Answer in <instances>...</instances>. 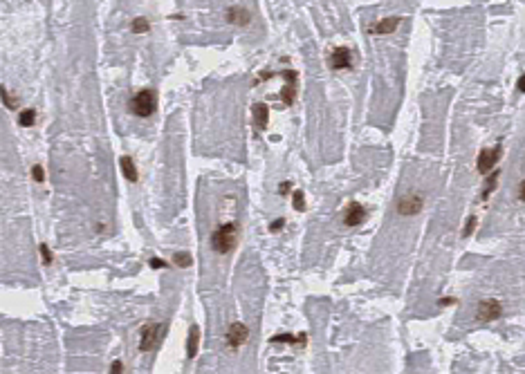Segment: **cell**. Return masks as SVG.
<instances>
[{
    "label": "cell",
    "mask_w": 525,
    "mask_h": 374,
    "mask_svg": "<svg viewBox=\"0 0 525 374\" xmlns=\"http://www.w3.org/2000/svg\"><path fill=\"white\" fill-rule=\"evenodd\" d=\"M238 244V224L236 222H227L220 224L216 231L211 233V247L218 253H231Z\"/></svg>",
    "instance_id": "6da1fadb"
},
{
    "label": "cell",
    "mask_w": 525,
    "mask_h": 374,
    "mask_svg": "<svg viewBox=\"0 0 525 374\" xmlns=\"http://www.w3.org/2000/svg\"><path fill=\"white\" fill-rule=\"evenodd\" d=\"M157 108V94L153 90H142L130 99V112L137 117H150Z\"/></svg>",
    "instance_id": "7a4b0ae2"
},
{
    "label": "cell",
    "mask_w": 525,
    "mask_h": 374,
    "mask_svg": "<svg viewBox=\"0 0 525 374\" xmlns=\"http://www.w3.org/2000/svg\"><path fill=\"white\" fill-rule=\"evenodd\" d=\"M503 316V305H500L496 298H487V301H480V305H478V311H476V318L480 323H492V321H499V318Z\"/></svg>",
    "instance_id": "3957f363"
},
{
    "label": "cell",
    "mask_w": 525,
    "mask_h": 374,
    "mask_svg": "<svg viewBox=\"0 0 525 374\" xmlns=\"http://www.w3.org/2000/svg\"><path fill=\"white\" fill-rule=\"evenodd\" d=\"M162 332H164V327H162V323H150V325H146L142 329V338H139V350L142 352H150V350L155 348L159 343V338H162Z\"/></svg>",
    "instance_id": "277c9868"
},
{
    "label": "cell",
    "mask_w": 525,
    "mask_h": 374,
    "mask_svg": "<svg viewBox=\"0 0 525 374\" xmlns=\"http://www.w3.org/2000/svg\"><path fill=\"white\" fill-rule=\"evenodd\" d=\"M500 153H503V148L496 146V148H485V150H480V155H478V162H476V168L480 175H489V170L499 164L500 159Z\"/></svg>",
    "instance_id": "5b68a950"
},
{
    "label": "cell",
    "mask_w": 525,
    "mask_h": 374,
    "mask_svg": "<svg viewBox=\"0 0 525 374\" xmlns=\"http://www.w3.org/2000/svg\"><path fill=\"white\" fill-rule=\"evenodd\" d=\"M281 76L287 81L283 92H281V99L285 106H292L294 99H297V72H294V70H285V72H281Z\"/></svg>",
    "instance_id": "8992f818"
},
{
    "label": "cell",
    "mask_w": 525,
    "mask_h": 374,
    "mask_svg": "<svg viewBox=\"0 0 525 374\" xmlns=\"http://www.w3.org/2000/svg\"><path fill=\"white\" fill-rule=\"evenodd\" d=\"M247 336H250V329H247L243 323H231V327L227 329V345L231 350H236L247 341Z\"/></svg>",
    "instance_id": "52a82bcc"
},
{
    "label": "cell",
    "mask_w": 525,
    "mask_h": 374,
    "mask_svg": "<svg viewBox=\"0 0 525 374\" xmlns=\"http://www.w3.org/2000/svg\"><path fill=\"white\" fill-rule=\"evenodd\" d=\"M364 220H366V209H364L359 202H350L346 213H344L346 227H359Z\"/></svg>",
    "instance_id": "ba28073f"
},
{
    "label": "cell",
    "mask_w": 525,
    "mask_h": 374,
    "mask_svg": "<svg viewBox=\"0 0 525 374\" xmlns=\"http://www.w3.org/2000/svg\"><path fill=\"white\" fill-rule=\"evenodd\" d=\"M330 65L332 70H350L352 68V52L348 47H337L330 54Z\"/></svg>",
    "instance_id": "9c48e42d"
},
{
    "label": "cell",
    "mask_w": 525,
    "mask_h": 374,
    "mask_svg": "<svg viewBox=\"0 0 525 374\" xmlns=\"http://www.w3.org/2000/svg\"><path fill=\"white\" fill-rule=\"evenodd\" d=\"M422 209V197L420 195H404L402 200L398 202V213L400 215H418V211Z\"/></svg>",
    "instance_id": "30bf717a"
},
{
    "label": "cell",
    "mask_w": 525,
    "mask_h": 374,
    "mask_svg": "<svg viewBox=\"0 0 525 374\" xmlns=\"http://www.w3.org/2000/svg\"><path fill=\"white\" fill-rule=\"evenodd\" d=\"M400 21L402 18L400 16H388V18H382V21L377 23V25H373L368 32L371 34H377V36H388V34H393L395 29H398V25H400Z\"/></svg>",
    "instance_id": "8fae6325"
},
{
    "label": "cell",
    "mask_w": 525,
    "mask_h": 374,
    "mask_svg": "<svg viewBox=\"0 0 525 374\" xmlns=\"http://www.w3.org/2000/svg\"><path fill=\"white\" fill-rule=\"evenodd\" d=\"M227 21L231 23V25H238V27H245L251 23V14L247 9H243V7H229L227 9Z\"/></svg>",
    "instance_id": "7c38bea8"
},
{
    "label": "cell",
    "mask_w": 525,
    "mask_h": 374,
    "mask_svg": "<svg viewBox=\"0 0 525 374\" xmlns=\"http://www.w3.org/2000/svg\"><path fill=\"white\" fill-rule=\"evenodd\" d=\"M198 348H200V327L193 325L189 329V338H186V356L196 358L198 356Z\"/></svg>",
    "instance_id": "4fadbf2b"
},
{
    "label": "cell",
    "mask_w": 525,
    "mask_h": 374,
    "mask_svg": "<svg viewBox=\"0 0 525 374\" xmlns=\"http://www.w3.org/2000/svg\"><path fill=\"white\" fill-rule=\"evenodd\" d=\"M267 117H270V110H267L265 103H256L254 106V128H256V132H263L267 128Z\"/></svg>",
    "instance_id": "5bb4252c"
},
{
    "label": "cell",
    "mask_w": 525,
    "mask_h": 374,
    "mask_svg": "<svg viewBox=\"0 0 525 374\" xmlns=\"http://www.w3.org/2000/svg\"><path fill=\"white\" fill-rule=\"evenodd\" d=\"M119 166H122V170H124V177L128 179V182H137V168H135V164H133V159L130 157H122L119 159Z\"/></svg>",
    "instance_id": "9a60e30c"
},
{
    "label": "cell",
    "mask_w": 525,
    "mask_h": 374,
    "mask_svg": "<svg viewBox=\"0 0 525 374\" xmlns=\"http://www.w3.org/2000/svg\"><path fill=\"white\" fill-rule=\"evenodd\" d=\"M272 343H299V345H303L305 343V334H299V336H292V334H276V336H272Z\"/></svg>",
    "instance_id": "2e32d148"
},
{
    "label": "cell",
    "mask_w": 525,
    "mask_h": 374,
    "mask_svg": "<svg viewBox=\"0 0 525 374\" xmlns=\"http://www.w3.org/2000/svg\"><path fill=\"white\" fill-rule=\"evenodd\" d=\"M34 121H36V110H23L21 112V117H18V123H21L23 128H32L34 126Z\"/></svg>",
    "instance_id": "e0dca14e"
},
{
    "label": "cell",
    "mask_w": 525,
    "mask_h": 374,
    "mask_svg": "<svg viewBox=\"0 0 525 374\" xmlns=\"http://www.w3.org/2000/svg\"><path fill=\"white\" fill-rule=\"evenodd\" d=\"M130 29H133V34H146L150 29V25H149V18H144V16H139V18H135L133 21V25H130Z\"/></svg>",
    "instance_id": "ac0fdd59"
},
{
    "label": "cell",
    "mask_w": 525,
    "mask_h": 374,
    "mask_svg": "<svg viewBox=\"0 0 525 374\" xmlns=\"http://www.w3.org/2000/svg\"><path fill=\"white\" fill-rule=\"evenodd\" d=\"M173 264H177V267H191V264H193V258L189 256V253L177 251V253L173 256Z\"/></svg>",
    "instance_id": "d6986e66"
},
{
    "label": "cell",
    "mask_w": 525,
    "mask_h": 374,
    "mask_svg": "<svg viewBox=\"0 0 525 374\" xmlns=\"http://www.w3.org/2000/svg\"><path fill=\"white\" fill-rule=\"evenodd\" d=\"M492 182H487V184H485V188H483V200H487V195L489 193H492L494 188H496V184H499V173H492Z\"/></svg>",
    "instance_id": "ffe728a7"
},
{
    "label": "cell",
    "mask_w": 525,
    "mask_h": 374,
    "mask_svg": "<svg viewBox=\"0 0 525 374\" xmlns=\"http://www.w3.org/2000/svg\"><path fill=\"white\" fill-rule=\"evenodd\" d=\"M2 103H5V108H9V110H16V108H18V101L14 99V96H11L5 88H2Z\"/></svg>",
    "instance_id": "44dd1931"
},
{
    "label": "cell",
    "mask_w": 525,
    "mask_h": 374,
    "mask_svg": "<svg viewBox=\"0 0 525 374\" xmlns=\"http://www.w3.org/2000/svg\"><path fill=\"white\" fill-rule=\"evenodd\" d=\"M292 202H294V209H297V211H305V200H303V193H301V190H294Z\"/></svg>",
    "instance_id": "7402d4cb"
},
{
    "label": "cell",
    "mask_w": 525,
    "mask_h": 374,
    "mask_svg": "<svg viewBox=\"0 0 525 374\" xmlns=\"http://www.w3.org/2000/svg\"><path fill=\"white\" fill-rule=\"evenodd\" d=\"M474 229H476V215H472L469 220H467V224H465V229H462V235L465 237H469L474 233Z\"/></svg>",
    "instance_id": "603a6c76"
},
{
    "label": "cell",
    "mask_w": 525,
    "mask_h": 374,
    "mask_svg": "<svg viewBox=\"0 0 525 374\" xmlns=\"http://www.w3.org/2000/svg\"><path fill=\"white\" fill-rule=\"evenodd\" d=\"M32 177H34V182H38V184H41L43 179H45V170H43L41 166H38V164L32 168Z\"/></svg>",
    "instance_id": "cb8c5ba5"
},
{
    "label": "cell",
    "mask_w": 525,
    "mask_h": 374,
    "mask_svg": "<svg viewBox=\"0 0 525 374\" xmlns=\"http://www.w3.org/2000/svg\"><path fill=\"white\" fill-rule=\"evenodd\" d=\"M38 251H41V256H43V262H45V264L52 262V253H50L48 244H41V249H38Z\"/></svg>",
    "instance_id": "d4e9b609"
},
{
    "label": "cell",
    "mask_w": 525,
    "mask_h": 374,
    "mask_svg": "<svg viewBox=\"0 0 525 374\" xmlns=\"http://www.w3.org/2000/svg\"><path fill=\"white\" fill-rule=\"evenodd\" d=\"M150 267L153 269H169V262H164V260H159V258H153L150 260Z\"/></svg>",
    "instance_id": "484cf974"
},
{
    "label": "cell",
    "mask_w": 525,
    "mask_h": 374,
    "mask_svg": "<svg viewBox=\"0 0 525 374\" xmlns=\"http://www.w3.org/2000/svg\"><path fill=\"white\" fill-rule=\"evenodd\" d=\"M283 227H285V220H276V222H272V224H270V231L276 233V231H281Z\"/></svg>",
    "instance_id": "4316f807"
},
{
    "label": "cell",
    "mask_w": 525,
    "mask_h": 374,
    "mask_svg": "<svg viewBox=\"0 0 525 374\" xmlns=\"http://www.w3.org/2000/svg\"><path fill=\"white\" fill-rule=\"evenodd\" d=\"M516 90H519V92H525V74L521 76L519 81H516Z\"/></svg>",
    "instance_id": "83f0119b"
},
{
    "label": "cell",
    "mask_w": 525,
    "mask_h": 374,
    "mask_svg": "<svg viewBox=\"0 0 525 374\" xmlns=\"http://www.w3.org/2000/svg\"><path fill=\"white\" fill-rule=\"evenodd\" d=\"M290 186H292L290 182H283V184H281V188H278V193H281V195H285L287 190H290Z\"/></svg>",
    "instance_id": "f1b7e54d"
},
{
    "label": "cell",
    "mask_w": 525,
    "mask_h": 374,
    "mask_svg": "<svg viewBox=\"0 0 525 374\" xmlns=\"http://www.w3.org/2000/svg\"><path fill=\"white\" fill-rule=\"evenodd\" d=\"M519 197L525 202V182H521V186H519Z\"/></svg>",
    "instance_id": "f546056e"
},
{
    "label": "cell",
    "mask_w": 525,
    "mask_h": 374,
    "mask_svg": "<svg viewBox=\"0 0 525 374\" xmlns=\"http://www.w3.org/2000/svg\"><path fill=\"white\" fill-rule=\"evenodd\" d=\"M110 372H122V363H119V361H117V363H112L110 365Z\"/></svg>",
    "instance_id": "4dcf8cb0"
},
{
    "label": "cell",
    "mask_w": 525,
    "mask_h": 374,
    "mask_svg": "<svg viewBox=\"0 0 525 374\" xmlns=\"http://www.w3.org/2000/svg\"><path fill=\"white\" fill-rule=\"evenodd\" d=\"M440 305H445V307H447V305H456V301H451V298H442Z\"/></svg>",
    "instance_id": "1f68e13d"
}]
</instances>
